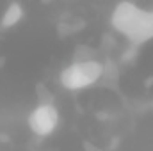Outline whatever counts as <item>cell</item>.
<instances>
[{
	"label": "cell",
	"mask_w": 153,
	"mask_h": 151,
	"mask_svg": "<svg viewBox=\"0 0 153 151\" xmlns=\"http://www.w3.org/2000/svg\"><path fill=\"white\" fill-rule=\"evenodd\" d=\"M111 23L132 44H144L153 39V11L132 2H119L112 11Z\"/></svg>",
	"instance_id": "obj_1"
},
{
	"label": "cell",
	"mask_w": 153,
	"mask_h": 151,
	"mask_svg": "<svg viewBox=\"0 0 153 151\" xmlns=\"http://www.w3.org/2000/svg\"><path fill=\"white\" fill-rule=\"evenodd\" d=\"M103 76V64L98 61H87V62H71L66 66L61 75V85L68 91H82L91 85H94Z\"/></svg>",
	"instance_id": "obj_2"
},
{
	"label": "cell",
	"mask_w": 153,
	"mask_h": 151,
	"mask_svg": "<svg viewBox=\"0 0 153 151\" xmlns=\"http://www.w3.org/2000/svg\"><path fill=\"white\" fill-rule=\"evenodd\" d=\"M59 124V112L52 105H38L29 114V128L38 137H48Z\"/></svg>",
	"instance_id": "obj_3"
},
{
	"label": "cell",
	"mask_w": 153,
	"mask_h": 151,
	"mask_svg": "<svg viewBox=\"0 0 153 151\" xmlns=\"http://www.w3.org/2000/svg\"><path fill=\"white\" fill-rule=\"evenodd\" d=\"M23 20V5L18 4V2H13L9 4V7L4 11L2 14V20H0V29L5 30V29H11L14 27L16 23H20Z\"/></svg>",
	"instance_id": "obj_4"
},
{
	"label": "cell",
	"mask_w": 153,
	"mask_h": 151,
	"mask_svg": "<svg viewBox=\"0 0 153 151\" xmlns=\"http://www.w3.org/2000/svg\"><path fill=\"white\" fill-rule=\"evenodd\" d=\"M96 55V52L87 46V44H78L75 48V62H87V61H94L93 57Z\"/></svg>",
	"instance_id": "obj_5"
},
{
	"label": "cell",
	"mask_w": 153,
	"mask_h": 151,
	"mask_svg": "<svg viewBox=\"0 0 153 151\" xmlns=\"http://www.w3.org/2000/svg\"><path fill=\"white\" fill-rule=\"evenodd\" d=\"M36 94H38L39 105H52V93L43 85V84H38L36 85Z\"/></svg>",
	"instance_id": "obj_6"
},
{
	"label": "cell",
	"mask_w": 153,
	"mask_h": 151,
	"mask_svg": "<svg viewBox=\"0 0 153 151\" xmlns=\"http://www.w3.org/2000/svg\"><path fill=\"white\" fill-rule=\"evenodd\" d=\"M84 151H102V150H98L94 144H91V142L85 141V142H84Z\"/></svg>",
	"instance_id": "obj_7"
}]
</instances>
